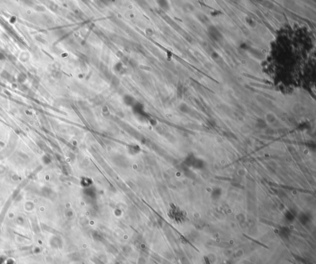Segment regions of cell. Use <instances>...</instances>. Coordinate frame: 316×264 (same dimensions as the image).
Wrapping results in <instances>:
<instances>
[{"label": "cell", "mask_w": 316, "mask_h": 264, "mask_svg": "<svg viewBox=\"0 0 316 264\" xmlns=\"http://www.w3.org/2000/svg\"><path fill=\"white\" fill-rule=\"evenodd\" d=\"M83 264H84V263H83Z\"/></svg>", "instance_id": "6da1fadb"}]
</instances>
